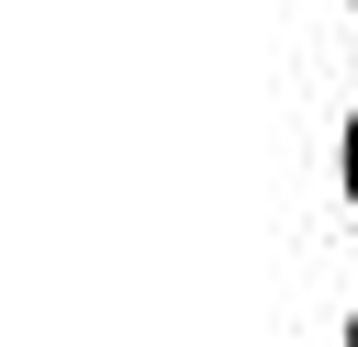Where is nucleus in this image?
Instances as JSON below:
<instances>
[{
	"label": "nucleus",
	"mask_w": 358,
	"mask_h": 347,
	"mask_svg": "<svg viewBox=\"0 0 358 347\" xmlns=\"http://www.w3.org/2000/svg\"><path fill=\"white\" fill-rule=\"evenodd\" d=\"M347 201H358V123H347Z\"/></svg>",
	"instance_id": "1"
},
{
	"label": "nucleus",
	"mask_w": 358,
	"mask_h": 347,
	"mask_svg": "<svg viewBox=\"0 0 358 347\" xmlns=\"http://www.w3.org/2000/svg\"><path fill=\"white\" fill-rule=\"evenodd\" d=\"M347 347H358V325H347Z\"/></svg>",
	"instance_id": "2"
}]
</instances>
